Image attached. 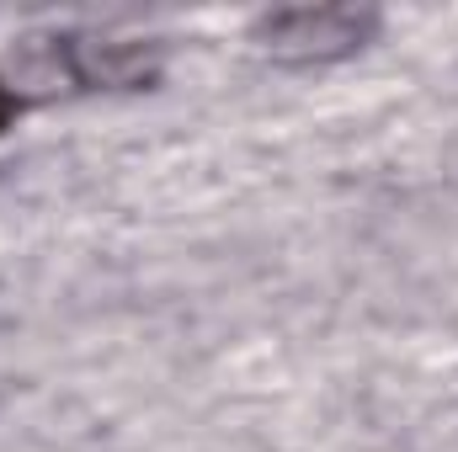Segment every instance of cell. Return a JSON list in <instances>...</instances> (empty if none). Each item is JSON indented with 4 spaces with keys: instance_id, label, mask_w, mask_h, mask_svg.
I'll return each instance as SVG.
<instances>
[{
    "instance_id": "obj_2",
    "label": "cell",
    "mask_w": 458,
    "mask_h": 452,
    "mask_svg": "<svg viewBox=\"0 0 458 452\" xmlns=\"http://www.w3.org/2000/svg\"><path fill=\"white\" fill-rule=\"evenodd\" d=\"M59 59H64V86L75 96H128V91L160 86V75H165V43L160 38L64 27Z\"/></svg>"
},
{
    "instance_id": "obj_1",
    "label": "cell",
    "mask_w": 458,
    "mask_h": 452,
    "mask_svg": "<svg viewBox=\"0 0 458 452\" xmlns=\"http://www.w3.org/2000/svg\"><path fill=\"white\" fill-rule=\"evenodd\" d=\"M384 27L378 5H346V0H320V5H272L256 11L245 38L256 54H267L283 70H326L357 59Z\"/></svg>"
},
{
    "instance_id": "obj_3",
    "label": "cell",
    "mask_w": 458,
    "mask_h": 452,
    "mask_svg": "<svg viewBox=\"0 0 458 452\" xmlns=\"http://www.w3.org/2000/svg\"><path fill=\"white\" fill-rule=\"evenodd\" d=\"M27 113H32V107H27V102L16 96V86L0 75V133H5V128H16V122H21Z\"/></svg>"
}]
</instances>
